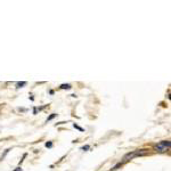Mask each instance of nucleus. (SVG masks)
<instances>
[{
  "label": "nucleus",
  "mask_w": 171,
  "mask_h": 171,
  "mask_svg": "<svg viewBox=\"0 0 171 171\" xmlns=\"http://www.w3.org/2000/svg\"><path fill=\"white\" fill-rule=\"evenodd\" d=\"M60 88H61V89H66V90H68V89H71V88H72V86L68 84V83H66V84L63 83V84L60 86Z\"/></svg>",
  "instance_id": "4"
},
{
  "label": "nucleus",
  "mask_w": 171,
  "mask_h": 171,
  "mask_svg": "<svg viewBox=\"0 0 171 171\" xmlns=\"http://www.w3.org/2000/svg\"><path fill=\"white\" fill-rule=\"evenodd\" d=\"M170 145H171L170 140H162L155 145V149H156V152L163 153V152H165V151L170 149Z\"/></svg>",
  "instance_id": "1"
},
{
  "label": "nucleus",
  "mask_w": 171,
  "mask_h": 171,
  "mask_svg": "<svg viewBox=\"0 0 171 171\" xmlns=\"http://www.w3.org/2000/svg\"><path fill=\"white\" fill-rule=\"evenodd\" d=\"M33 114H37V108H35V107L33 108Z\"/></svg>",
  "instance_id": "15"
},
{
  "label": "nucleus",
  "mask_w": 171,
  "mask_h": 171,
  "mask_svg": "<svg viewBox=\"0 0 171 171\" xmlns=\"http://www.w3.org/2000/svg\"><path fill=\"white\" fill-rule=\"evenodd\" d=\"M89 148H90V146H89V145H86V146H82V147H81V149H82V151H87V149H89Z\"/></svg>",
  "instance_id": "11"
},
{
  "label": "nucleus",
  "mask_w": 171,
  "mask_h": 171,
  "mask_svg": "<svg viewBox=\"0 0 171 171\" xmlns=\"http://www.w3.org/2000/svg\"><path fill=\"white\" fill-rule=\"evenodd\" d=\"M26 84H28V82L26 81H21V82H17V83H16V87L17 88H23Z\"/></svg>",
  "instance_id": "5"
},
{
  "label": "nucleus",
  "mask_w": 171,
  "mask_h": 171,
  "mask_svg": "<svg viewBox=\"0 0 171 171\" xmlns=\"http://www.w3.org/2000/svg\"><path fill=\"white\" fill-rule=\"evenodd\" d=\"M56 116H57V114H56V113H52L51 115H49V116L47 117V122H48V121H50V120H52V119H54V117H56Z\"/></svg>",
  "instance_id": "6"
},
{
  "label": "nucleus",
  "mask_w": 171,
  "mask_h": 171,
  "mask_svg": "<svg viewBox=\"0 0 171 171\" xmlns=\"http://www.w3.org/2000/svg\"><path fill=\"white\" fill-rule=\"evenodd\" d=\"M26 156H28V154H26V153H24V154H23V157H22V160L19 161V164H22V163H23V161H24V159H25Z\"/></svg>",
  "instance_id": "10"
},
{
  "label": "nucleus",
  "mask_w": 171,
  "mask_h": 171,
  "mask_svg": "<svg viewBox=\"0 0 171 171\" xmlns=\"http://www.w3.org/2000/svg\"><path fill=\"white\" fill-rule=\"evenodd\" d=\"M18 110H19V111H22V112H26V108H21V107H19Z\"/></svg>",
  "instance_id": "14"
},
{
  "label": "nucleus",
  "mask_w": 171,
  "mask_h": 171,
  "mask_svg": "<svg viewBox=\"0 0 171 171\" xmlns=\"http://www.w3.org/2000/svg\"><path fill=\"white\" fill-rule=\"evenodd\" d=\"M14 171H23V170H22V168H19V167H18V168H16V169H15Z\"/></svg>",
  "instance_id": "13"
},
{
  "label": "nucleus",
  "mask_w": 171,
  "mask_h": 171,
  "mask_svg": "<svg viewBox=\"0 0 171 171\" xmlns=\"http://www.w3.org/2000/svg\"><path fill=\"white\" fill-rule=\"evenodd\" d=\"M148 154L147 149H139V151H135V156H144Z\"/></svg>",
  "instance_id": "2"
},
{
  "label": "nucleus",
  "mask_w": 171,
  "mask_h": 171,
  "mask_svg": "<svg viewBox=\"0 0 171 171\" xmlns=\"http://www.w3.org/2000/svg\"><path fill=\"white\" fill-rule=\"evenodd\" d=\"M132 157H135V152H130V153H127L126 155L123 156V162H127V161L131 160Z\"/></svg>",
  "instance_id": "3"
},
{
  "label": "nucleus",
  "mask_w": 171,
  "mask_h": 171,
  "mask_svg": "<svg viewBox=\"0 0 171 171\" xmlns=\"http://www.w3.org/2000/svg\"><path fill=\"white\" fill-rule=\"evenodd\" d=\"M46 147H47V148H51V147H52V143H51V141H47V143H46Z\"/></svg>",
  "instance_id": "7"
},
{
  "label": "nucleus",
  "mask_w": 171,
  "mask_h": 171,
  "mask_svg": "<svg viewBox=\"0 0 171 171\" xmlns=\"http://www.w3.org/2000/svg\"><path fill=\"white\" fill-rule=\"evenodd\" d=\"M9 151H10V149H6V151H5L4 155H1V160H4V159H5V156H6V155H7V154H8V152H9Z\"/></svg>",
  "instance_id": "9"
},
{
  "label": "nucleus",
  "mask_w": 171,
  "mask_h": 171,
  "mask_svg": "<svg viewBox=\"0 0 171 171\" xmlns=\"http://www.w3.org/2000/svg\"><path fill=\"white\" fill-rule=\"evenodd\" d=\"M73 127L75 128V129H79V130H80V131H83V129H82V128H81V127H79V126H78V124H75V123L73 124Z\"/></svg>",
  "instance_id": "12"
},
{
  "label": "nucleus",
  "mask_w": 171,
  "mask_h": 171,
  "mask_svg": "<svg viewBox=\"0 0 171 171\" xmlns=\"http://www.w3.org/2000/svg\"><path fill=\"white\" fill-rule=\"evenodd\" d=\"M122 164H123V163H121V162H120V163H117V164H116L115 167H113V168H112V170H116L117 168H120L121 165H122Z\"/></svg>",
  "instance_id": "8"
}]
</instances>
